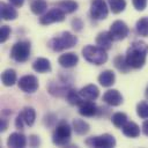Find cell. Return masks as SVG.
<instances>
[{
  "mask_svg": "<svg viewBox=\"0 0 148 148\" xmlns=\"http://www.w3.org/2000/svg\"><path fill=\"white\" fill-rule=\"evenodd\" d=\"M147 53H148V44H146L142 40H135L127 49L125 57L131 68L139 69L142 68L143 65L146 64Z\"/></svg>",
  "mask_w": 148,
  "mask_h": 148,
  "instance_id": "obj_1",
  "label": "cell"
},
{
  "mask_svg": "<svg viewBox=\"0 0 148 148\" xmlns=\"http://www.w3.org/2000/svg\"><path fill=\"white\" fill-rule=\"evenodd\" d=\"M77 43V37L69 31H64L60 35L53 37L49 42V47L54 52H60L75 46Z\"/></svg>",
  "mask_w": 148,
  "mask_h": 148,
  "instance_id": "obj_2",
  "label": "cell"
},
{
  "mask_svg": "<svg viewBox=\"0 0 148 148\" xmlns=\"http://www.w3.org/2000/svg\"><path fill=\"white\" fill-rule=\"evenodd\" d=\"M82 56L88 62L97 66L105 64L108 60L106 50L102 49L98 45H86L82 49Z\"/></svg>",
  "mask_w": 148,
  "mask_h": 148,
  "instance_id": "obj_3",
  "label": "cell"
},
{
  "mask_svg": "<svg viewBox=\"0 0 148 148\" xmlns=\"http://www.w3.org/2000/svg\"><path fill=\"white\" fill-rule=\"evenodd\" d=\"M71 136H72V127L68 125L67 121L62 120L57 125V127L52 134V142L56 146L65 147L69 143Z\"/></svg>",
  "mask_w": 148,
  "mask_h": 148,
  "instance_id": "obj_4",
  "label": "cell"
},
{
  "mask_svg": "<svg viewBox=\"0 0 148 148\" xmlns=\"http://www.w3.org/2000/svg\"><path fill=\"white\" fill-rule=\"evenodd\" d=\"M30 52H31L30 42L20 40L13 45L10 50V57L16 62H25L30 57Z\"/></svg>",
  "mask_w": 148,
  "mask_h": 148,
  "instance_id": "obj_5",
  "label": "cell"
},
{
  "mask_svg": "<svg viewBox=\"0 0 148 148\" xmlns=\"http://www.w3.org/2000/svg\"><path fill=\"white\" fill-rule=\"evenodd\" d=\"M84 143L89 147H96V148H111L116 146V139L113 135L111 134H102L98 136H90L88 139H86Z\"/></svg>",
  "mask_w": 148,
  "mask_h": 148,
  "instance_id": "obj_6",
  "label": "cell"
},
{
  "mask_svg": "<svg viewBox=\"0 0 148 148\" xmlns=\"http://www.w3.org/2000/svg\"><path fill=\"white\" fill-rule=\"evenodd\" d=\"M109 9L104 0H92L90 5V15L95 20H104L108 17Z\"/></svg>",
  "mask_w": 148,
  "mask_h": 148,
  "instance_id": "obj_7",
  "label": "cell"
},
{
  "mask_svg": "<svg viewBox=\"0 0 148 148\" xmlns=\"http://www.w3.org/2000/svg\"><path fill=\"white\" fill-rule=\"evenodd\" d=\"M65 12H62L60 8H52L47 13H45L42 17H39V23L43 25H49L51 23L56 22H62L65 20Z\"/></svg>",
  "mask_w": 148,
  "mask_h": 148,
  "instance_id": "obj_8",
  "label": "cell"
},
{
  "mask_svg": "<svg viewBox=\"0 0 148 148\" xmlns=\"http://www.w3.org/2000/svg\"><path fill=\"white\" fill-rule=\"evenodd\" d=\"M17 84H18V88H20L22 91L27 92V94H32V92H35V91L38 89V87H39L38 79H37L35 75H31V74L22 76V77L18 80Z\"/></svg>",
  "mask_w": 148,
  "mask_h": 148,
  "instance_id": "obj_9",
  "label": "cell"
},
{
  "mask_svg": "<svg viewBox=\"0 0 148 148\" xmlns=\"http://www.w3.org/2000/svg\"><path fill=\"white\" fill-rule=\"evenodd\" d=\"M109 31H110V34H111V36L113 37L114 40H121V39H124L128 36L130 29H128L127 24L124 21L117 20L111 24Z\"/></svg>",
  "mask_w": 148,
  "mask_h": 148,
  "instance_id": "obj_10",
  "label": "cell"
},
{
  "mask_svg": "<svg viewBox=\"0 0 148 148\" xmlns=\"http://www.w3.org/2000/svg\"><path fill=\"white\" fill-rule=\"evenodd\" d=\"M47 89H49V92L53 96H57V97L65 96L66 97L71 87L65 81H51Z\"/></svg>",
  "mask_w": 148,
  "mask_h": 148,
  "instance_id": "obj_11",
  "label": "cell"
},
{
  "mask_svg": "<svg viewBox=\"0 0 148 148\" xmlns=\"http://www.w3.org/2000/svg\"><path fill=\"white\" fill-rule=\"evenodd\" d=\"M123 99L124 98H123L121 94L118 90H116V89H110V90L105 91V94L103 95V101L106 104L111 105V106H118V105H120L124 102Z\"/></svg>",
  "mask_w": 148,
  "mask_h": 148,
  "instance_id": "obj_12",
  "label": "cell"
},
{
  "mask_svg": "<svg viewBox=\"0 0 148 148\" xmlns=\"http://www.w3.org/2000/svg\"><path fill=\"white\" fill-rule=\"evenodd\" d=\"M58 62L64 68H72L76 66V64L79 62V57L76 53H73V52L65 53L58 58Z\"/></svg>",
  "mask_w": 148,
  "mask_h": 148,
  "instance_id": "obj_13",
  "label": "cell"
},
{
  "mask_svg": "<svg viewBox=\"0 0 148 148\" xmlns=\"http://www.w3.org/2000/svg\"><path fill=\"white\" fill-rule=\"evenodd\" d=\"M27 145V138L24 136L23 133L20 132H14L9 135L7 140V146L13 147V148H23Z\"/></svg>",
  "mask_w": 148,
  "mask_h": 148,
  "instance_id": "obj_14",
  "label": "cell"
},
{
  "mask_svg": "<svg viewBox=\"0 0 148 148\" xmlns=\"http://www.w3.org/2000/svg\"><path fill=\"white\" fill-rule=\"evenodd\" d=\"M97 106L94 102L91 101H83L80 105H79V113L83 117H92L97 113Z\"/></svg>",
  "mask_w": 148,
  "mask_h": 148,
  "instance_id": "obj_15",
  "label": "cell"
},
{
  "mask_svg": "<svg viewBox=\"0 0 148 148\" xmlns=\"http://www.w3.org/2000/svg\"><path fill=\"white\" fill-rule=\"evenodd\" d=\"M113 37L111 36L110 31H102L97 35L96 37V44L98 46H101L104 50H110L112 47V42H113Z\"/></svg>",
  "mask_w": 148,
  "mask_h": 148,
  "instance_id": "obj_16",
  "label": "cell"
},
{
  "mask_svg": "<svg viewBox=\"0 0 148 148\" xmlns=\"http://www.w3.org/2000/svg\"><path fill=\"white\" fill-rule=\"evenodd\" d=\"M0 16L5 21L15 20L17 17V12L15 8H13V5L10 6L9 3L1 2L0 3Z\"/></svg>",
  "mask_w": 148,
  "mask_h": 148,
  "instance_id": "obj_17",
  "label": "cell"
},
{
  "mask_svg": "<svg viewBox=\"0 0 148 148\" xmlns=\"http://www.w3.org/2000/svg\"><path fill=\"white\" fill-rule=\"evenodd\" d=\"M79 92L83 99H88V101H94L99 95V90L95 84H88V86L81 88Z\"/></svg>",
  "mask_w": 148,
  "mask_h": 148,
  "instance_id": "obj_18",
  "label": "cell"
},
{
  "mask_svg": "<svg viewBox=\"0 0 148 148\" xmlns=\"http://www.w3.org/2000/svg\"><path fill=\"white\" fill-rule=\"evenodd\" d=\"M32 68L35 72L37 73H49L51 72L52 67H51V62L49 59L46 58H37L34 62H32Z\"/></svg>",
  "mask_w": 148,
  "mask_h": 148,
  "instance_id": "obj_19",
  "label": "cell"
},
{
  "mask_svg": "<svg viewBox=\"0 0 148 148\" xmlns=\"http://www.w3.org/2000/svg\"><path fill=\"white\" fill-rule=\"evenodd\" d=\"M116 81V75L110 69H106V71H103L99 75H98V82L101 86L103 87H111Z\"/></svg>",
  "mask_w": 148,
  "mask_h": 148,
  "instance_id": "obj_20",
  "label": "cell"
},
{
  "mask_svg": "<svg viewBox=\"0 0 148 148\" xmlns=\"http://www.w3.org/2000/svg\"><path fill=\"white\" fill-rule=\"evenodd\" d=\"M123 134L128 138H138L140 135V127L134 121H127L121 127Z\"/></svg>",
  "mask_w": 148,
  "mask_h": 148,
  "instance_id": "obj_21",
  "label": "cell"
},
{
  "mask_svg": "<svg viewBox=\"0 0 148 148\" xmlns=\"http://www.w3.org/2000/svg\"><path fill=\"white\" fill-rule=\"evenodd\" d=\"M72 125H73L74 132H75L77 135H84V134H87V133L89 132V130H90L89 124H88L87 121H84L83 119L75 118V119H73Z\"/></svg>",
  "mask_w": 148,
  "mask_h": 148,
  "instance_id": "obj_22",
  "label": "cell"
},
{
  "mask_svg": "<svg viewBox=\"0 0 148 148\" xmlns=\"http://www.w3.org/2000/svg\"><path fill=\"white\" fill-rule=\"evenodd\" d=\"M56 6H57L58 8H60L62 12H65L66 14L74 13V12L77 9V7H79L77 2H75V1H73V0H62V1L57 2Z\"/></svg>",
  "mask_w": 148,
  "mask_h": 148,
  "instance_id": "obj_23",
  "label": "cell"
},
{
  "mask_svg": "<svg viewBox=\"0 0 148 148\" xmlns=\"http://www.w3.org/2000/svg\"><path fill=\"white\" fill-rule=\"evenodd\" d=\"M17 80V76H16V72L12 68H8L6 69L2 74H1V81L3 83V86L6 87H10L13 86Z\"/></svg>",
  "mask_w": 148,
  "mask_h": 148,
  "instance_id": "obj_24",
  "label": "cell"
},
{
  "mask_svg": "<svg viewBox=\"0 0 148 148\" xmlns=\"http://www.w3.org/2000/svg\"><path fill=\"white\" fill-rule=\"evenodd\" d=\"M113 65L121 73H128L131 71V66L127 64L126 57H124V56H117L113 59Z\"/></svg>",
  "mask_w": 148,
  "mask_h": 148,
  "instance_id": "obj_25",
  "label": "cell"
},
{
  "mask_svg": "<svg viewBox=\"0 0 148 148\" xmlns=\"http://www.w3.org/2000/svg\"><path fill=\"white\" fill-rule=\"evenodd\" d=\"M21 116L24 120V123L28 125V126H32L34 123H35V119H36V112L34 110V108H30V106H25L22 112H21Z\"/></svg>",
  "mask_w": 148,
  "mask_h": 148,
  "instance_id": "obj_26",
  "label": "cell"
},
{
  "mask_svg": "<svg viewBox=\"0 0 148 148\" xmlns=\"http://www.w3.org/2000/svg\"><path fill=\"white\" fill-rule=\"evenodd\" d=\"M66 99H67V102L71 105H77V106L84 101L82 98V96L80 95V92L76 91V90H74V89H72V88L68 90V92L66 95Z\"/></svg>",
  "mask_w": 148,
  "mask_h": 148,
  "instance_id": "obj_27",
  "label": "cell"
},
{
  "mask_svg": "<svg viewBox=\"0 0 148 148\" xmlns=\"http://www.w3.org/2000/svg\"><path fill=\"white\" fill-rule=\"evenodd\" d=\"M30 9L35 15H42L47 9V2L45 0H34L30 5Z\"/></svg>",
  "mask_w": 148,
  "mask_h": 148,
  "instance_id": "obj_28",
  "label": "cell"
},
{
  "mask_svg": "<svg viewBox=\"0 0 148 148\" xmlns=\"http://www.w3.org/2000/svg\"><path fill=\"white\" fill-rule=\"evenodd\" d=\"M136 32L140 36L148 37V17H141L135 24Z\"/></svg>",
  "mask_w": 148,
  "mask_h": 148,
  "instance_id": "obj_29",
  "label": "cell"
},
{
  "mask_svg": "<svg viewBox=\"0 0 148 148\" xmlns=\"http://www.w3.org/2000/svg\"><path fill=\"white\" fill-rule=\"evenodd\" d=\"M111 121H112V124H113L116 127L121 128V127L127 123V116H126V113H124V112H116V113L112 114Z\"/></svg>",
  "mask_w": 148,
  "mask_h": 148,
  "instance_id": "obj_30",
  "label": "cell"
},
{
  "mask_svg": "<svg viewBox=\"0 0 148 148\" xmlns=\"http://www.w3.org/2000/svg\"><path fill=\"white\" fill-rule=\"evenodd\" d=\"M109 5H110L111 12L114 14H119V13L124 12V9L126 8V1L125 0H110Z\"/></svg>",
  "mask_w": 148,
  "mask_h": 148,
  "instance_id": "obj_31",
  "label": "cell"
},
{
  "mask_svg": "<svg viewBox=\"0 0 148 148\" xmlns=\"http://www.w3.org/2000/svg\"><path fill=\"white\" fill-rule=\"evenodd\" d=\"M136 113L140 118L142 119H147L148 118V103L142 101L140 103H138L136 105Z\"/></svg>",
  "mask_w": 148,
  "mask_h": 148,
  "instance_id": "obj_32",
  "label": "cell"
},
{
  "mask_svg": "<svg viewBox=\"0 0 148 148\" xmlns=\"http://www.w3.org/2000/svg\"><path fill=\"white\" fill-rule=\"evenodd\" d=\"M9 35H10V28L8 25H2L1 30H0V42L5 43L8 39Z\"/></svg>",
  "mask_w": 148,
  "mask_h": 148,
  "instance_id": "obj_33",
  "label": "cell"
},
{
  "mask_svg": "<svg viewBox=\"0 0 148 148\" xmlns=\"http://www.w3.org/2000/svg\"><path fill=\"white\" fill-rule=\"evenodd\" d=\"M133 6L136 10H143L147 7V0H132Z\"/></svg>",
  "mask_w": 148,
  "mask_h": 148,
  "instance_id": "obj_34",
  "label": "cell"
},
{
  "mask_svg": "<svg viewBox=\"0 0 148 148\" xmlns=\"http://www.w3.org/2000/svg\"><path fill=\"white\" fill-rule=\"evenodd\" d=\"M72 28H73L75 31H81L82 28H83V22H82V20H80V18H73V20H72Z\"/></svg>",
  "mask_w": 148,
  "mask_h": 148,
  "instance_id": "obj_35",
  "label": "cell"
},
{
  "mask_svg": "<svg viewBox=\"0 0 148 148\" xmlns=\"http://www.w3.org/2000/svg\"><path fill=\"white\" fill-rule=\"evenodd\" d=\"M29 145H30L31 147H37V146H39V145H40L39 138H38L37 135H30V136H29Z\"/></svg>",
  "mask_w": 148,
  "mask_h": 148,
  "instance_id": "obj_36",
  "label": "cell"
},
{
  "mask_svg": "<svg viewBox=\"0 0 148 148\" xmlns=\"http://www.w3.org/2000/svg\"><path fill=\"white\" fill-rule=\"evenodd\" d=\"M23 123H24V120H23V118H22V116L20 113L16 117V119H15V126H16V128L17 130H22L23 128Z\"/></svg>",
  "mask_w": 148,
  "mask_h": 148,
  "instance_id": "obj_37",
  "label": "cell"
},
{
  "mask_svg": "<svg viewBox=\"0 0 148 148\" xmlns=\"http://www.w3.org/2000/svg\"><path fill=\"white\" fill-rule=\"evenodd\" d=\"M7 125H8V123H7V119H6V118H1V120H0V131H1V132L6 131V128H7Z\"/></svg>",
  "mask_w": 148,
  "mask_h": 148,
  "instance_id": "obj_38",
  "label": "cell"
},
{
  "mask_svg": "<svg viewBox=\"0 0 148 148\" xmlns=\"http://www.w3.org/2000/svg\"><path fill=\"white\" fill-rule=\"evenodd\" d=\"M9 2L14 7H22L24 3V0H9Z\"/></svg>",
  "mask_w": 148,
  "mask_h": 148,
  "instance_id": "obj_39",
  "label": "cell"
},
{
  "mask_svg": "<svg viewBox=\"0 0 148 148\" xmlns=\"http://www.w3.org/2000/svg\"><path fill=\"white\" fill-rule=\"evenodd\" d=\"M142 132H143V134H145V135H147V136H148V119H147V120H145V121H143V124H142Z\"/></svg>",
  "mask_w": 148,
  "mask_h": 148,
  "instance_id": "obj_40",
  "label": "cell"
},
{
  "mask_svg": "<svg viewBox=\"0 0 148 148\" xmlns=\"http://www.w3.org/2000/svg\"><path fill=\"white\" fill-rule=\"evenodd\" d=\"M145 95H146V98L148 99V87H147V89H146V92H145Z\"/></svg>",
  "mask_w": 148,
  "mask_h": 148,
  "instance_id": "obj_41",
  "label": "cell"
}]
</instances>
